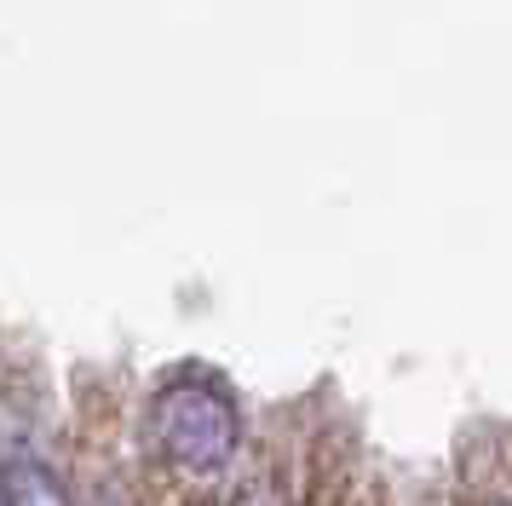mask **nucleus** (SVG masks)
Wrapping results in <instances>:
<instances>
[{
    "label": "nucleus",
    "mask_w": 512,
    "mask_h": 506,
    "mask_svg": "<svg viewBox=\"0 0 512 506\" xmlns=\"http://www.w3.org/2000/svg\"><path fill=\"white\" fill-rule=\"evenodd\" d=\"M0 506H75L58 472L41 460H6L0 466Z\"/></svg>",
    "instance_id": "f03ea898"
},
{
    "label": "nucleus",
    "mask_w": 512,
    "mask_h": 506,
    "mask_svg": "<svg viewBox=\"0 0 512 506\" xmlns=\"http://www.w3.org/2000/svg\"><path fill=\"white\" fill-rule=\"evenodd\" d=\"M150 437L167 466L213 478L231 466L236 443H242V409L213 374H179L150 403Z\"/></svg>",
    "instance_id": "f257e3e1"
},
{
    "label": "nucleus",
    "mask_w": 512,
    "mask_h": 506,
    "mask_svg": "<svg viewBox=\"0 0 512 506\" xmlns=\"http://www.w3.org/2000/svg\"><path fill=\"white\" fill-rule=\"evenodd\" d=\"M236 506H277V495H271L265 483H254V489H242V501Z\"/></svg>",
    "instance_id": "7ed1b4c3"
}]
</instances>
